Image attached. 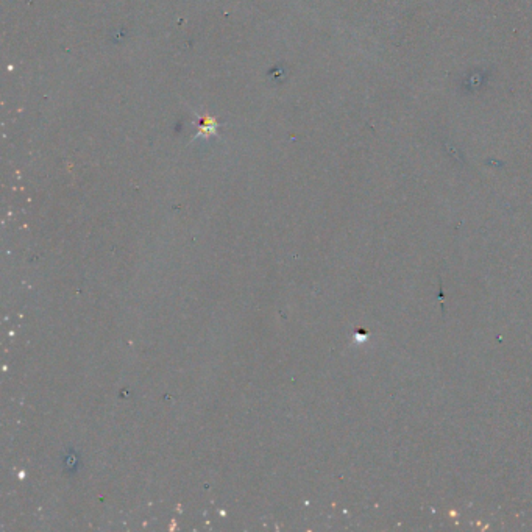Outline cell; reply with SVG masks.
Masks as SVG:
<instances>
[{"instance_id": "1", "label": "cell", "mask_w": 532, "mask_h": 532, "mask_svg": "<svg viewBox=\"0 0 532 532\" xmlns=\"http://www.w3.org/2000/svg\"><path fill=\"white\" fill-rule=\"evenodd\" d=\"M216 131H217V121L214 117H211V116H205L202 119L200 127H198V133H197L195 138H198V136L209 138L212 135H216Z\"/></svg>"}]
</instances>
